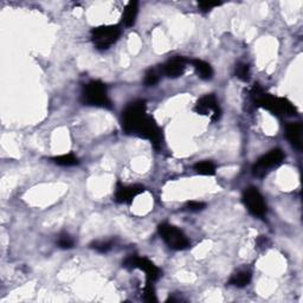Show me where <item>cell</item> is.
<instances>
[{
	"label": "cell",
	"mask_w": 303,
	"mask_h": 303,
	"mask_svg": "<svg viewBox=\"0 0 303 303\" xmlns=\"http://www.w3.org/2000/svg\"><path fill=\"white\" fill-rule=\"evenodd\" d=\"M122 128L127 134L137 135L149 140L155 148L161 146V130L157 123L146 112V102L143 100L130 103L122 112Z\"/></svg>",
	"instance_id": "cell-1"
},
{
	"label": "cell",
	"mask_w": 303,
	"mask_h": 303,
	"mask_svg": "<svg viewBox=\"0 0 303 303\" xmlns=\"http://www.w3.org/2000/svg\"><path fill=\"white\" fill-rule=\"evenodd\" d=\"M252 97H254L255 102L258 104L259 107L264 108V109L269 110L273 112L274 115L277 116H293L296 115V108L294 107V104L287 99H282V97H275L273 95L266 94L262 90V88H259L258 85H255L251 92Z\"/></svg>",
	"instance_id": "cell-2"
},
{
	"label": "cell",
	"mask_w": 303,
	"mask_h": 303,
	"mask_svg": "<svg viewBox=\"0 0 303 303\" xmlns=\"http://www.w3.org/2000/svg\"><path fill=\"white\" fill-rule=\"evenodd\" d=\"M81 100L85 106L106 108V109L112 108L111 101L108 97L107 85L101 81H91L85 85Z\"/></svg>",
	"instance_id": "cell-3"
},
{
	"label": "cell",
	"mask_w": 303,
	"mask_h": 303,
	"mask_svg": "<svg viewBox=\"0 0 303 303\" xmlns=\"http://www.w3.org/2000/svg\"><path fill=\"white\" fill-rule=\"evenodd\" d=\"M121 36V28L119 25L99 26L91 30V41L99 50L109 49Z\"/></svg>",
	"instance_id": "cell-4"
},
{
	"label": "cell",
	"mask_w": 303,
	"mask_h": 303,
	"mask_svg": "<svg viewBox=\"0 0 303 303\" xmlns=\"http://www.w3.org/2000/svg\"><path fill=\"white\" fill-rule=\"evenodd\" d=\"M159 235L173 250H185L190 247V240L184 232L172 224L162 223L158 228Z\"/></svg>",
	"instance_id": "cell-5"
},
{
	"label": "cell",
	"mask_w": 303,
	"mask_h": 303,
	"mask_svg": "<svg viewBox=\"0 0 303 303\" xmlns=\"http://www.w3.org/2000/svg\"><path fill=\"white\" fill-rule=\"evenodd\" d=\"M283 159H285V154L281 149L276 148L270 150L269 153L262 155L256 161V164L252 167V174L257 178L266 177L270 172V169L276 168L282 164Z\"/></svg>",
	"instance_id": "cell-6"
},
{
	"label": "cell",
	"mask_w": 303,
	"mask_h": 303,
	"mask_svg": "<svg viewBox=\"0 0 303 303\" xmlns=\"http://www.w3.org/2000/svg\"><path fill=\"white\" fill-rule=\"evenodd\" d=\"M122 264L127 269H140L145 271L147 282L153 283L155 281H158L159 277L161 276L160 269L146 257H139L137 255H130L124 259V262Z\"/></svg>",
	"instance_id": "cell-7"
},
{
	"label": "cell",
	"mask_w": 303,
	"mask_h": 303,
	"mask_svg": "<svg viewBox=\"0 0 303 303\" xmlns=\"http://www.w3.org/2000/svg\"><path fill=\"white\" fill-rule=\"evenodd\" d=\"M243 203L248 211L255 217H263L267 213V204L262 194L256 187H248L243 193Z\"/></svg>",
	"instance_id": "cell-8"
},
{
	"label": "cell",
	"mask_w": 303,
	"mask_h": 303,
	"mask_svg": "<svg viewBox=\"0 0 303 303\" xmlns=\"http://www.w3.org/2000/svg\"><path fill=\"white\" fill-rule=\"evenodd\" d=\"M194 111L199 115H209L211 112V120L213 122L218 121L221 115L219 103L213 94H207L201 97L194 107Z\"/></svg>",
	"instance_id": "cell-9"
},
{
	"label": "cell",
	"mask_w": 303,
	"mask_h": 303,
	"mask_svg": "<svg viewBox=\"0 0 303 303\" xmlns=\"http://www.w3.org/2000/svg\"><path fill=\"white\" fill-rule=\"evenodd\" d=\"M143 191H145V187L141 185L123 186L121 184H118L115 192V200L120 204H131L134 198H137Z\"/></svg>",
	"instance_id": "cell-10"
},
{
	"label": "cell",
	"mask_w": 303,
	"mask_h": 303,
	"mask_svg": "<svg viewBox=\"0 0 303 303\" xmlns=\"http://www.w3.org/2000/svg\"><path fill=\"white\" fill-rule=\"evenodd\" d=\"M186 64H187V61L184 57L177 56L167 62L164 67H162V70H164V73L167 77H169V79H177V77H180L185 72Z\"/></svg>",
	"instance_id": "cell-11"
},
{
	"label": "cell",
	"mask_w": 303,
	"mask_h": 303,
	"mask_svg": "<svg viewBox=\"0 0 303 303\" xmlns=\"http://www.w3.org/2000/svg\"><path fill=\"white\" fill-rule=\"evenodd\" d=\"M301 134H302V124L300 122H291L286 127V135L289 140L291 146L295 148L301 149Z\"/></svg>",
	"instance_id": "cell-12"
},
{
	"label": "cell",
	"mask_w": 303,
	"mask_h": 303,
	"mask_svg": "<svg viewBox=\"0 0 303 303\" xmlns=\"http://www.w3.org/2000/svg\"><path fill=\"white\" fill-rule=\"evenodd\" d=\"M251 271L250 270H238L236 274H234L229 279V285L237 287V288H243L247 287L251 281Z\"/></svg>",
	"instance_id": "cell-13"
},
{
	"label": "cell",
	"mask_w": 303,
	"mask_h": 303,
	"mask_svg": "<svg viewBox=\"0 0 303 303\" xmlns=\"http://www.w3.org/2000/svg\"><path fill=\"white\" fill-rule=\"evenodd\" d=\"M139 13V4L138 2H130L128 3V5L126 6L123 12V23L124 25L130 28L135 24L137 22V17Z\"/></svg>",
	"instance_id": "cell-14"
},
{
	"label": "cell",
	"mask_w": 303,
	"mask_h": 303,
	"mask_svg": "<svg viewBox=\"0 0 303 303\" xmlns=\"http://www.w3.org/2000/svg\"><path fill=\"white\" fill-rule=\"evenodd\" d=\"M193 68L196 69L198 76L201 80H211L213 77V69L207 62L201 60H193L191 61Z\"/></svg>",
	"instance_id": "cell-15"
},
{
	"label": "cell",
	"mask_w": 303,
	"mask_h": 303,
	"mask_svg": "<svg viewBox=\"0 0 303 303\" xmlns=\"http://www.w3.org/2000/svg\"><path fill=\"white\" fill-rule=\"evenodd\" d=\"M194 171L201 176H215L216 165L212 161H200L194 165Z\"/></svg>",
	"instance_id": "cell-16"
},
{
	"label": "cell",
	"mask_w": 303,
	"mask_h": 303,
	"mask_svg": "<svg viewBox=\"0 0 303 303\" xmlns=\"http://www.w3.org/2000/svg\"><path fill=\"white\" fill-rule=\"evenodd\" d=\"M51 160L55 162L58 166H64V167H71L79 165V159H77L73 154H64V155H58V157L52 158Z\"/></svg>",
	"instance_id": "cell-17"
},
{
	"label": "cell",
	"mask_w": 303,
	"mask_h": 303,
	"mask_svg": "<svg viewBox=\"0 0 303 303\" xmlns=\"http://www.w3.org/2000/svg\"><path fill=\"white\" fill-rule=\"evenodd\" d=\"M236 76L247 82L250 79V67L245 63H238L236 65Z\"/></svg>",
	"instance_id": "cell-18"
},
{
	"label": "cell",
	"mask_w": 303,
	"mask_h": 303,
	"mask_svg": "<svg viewBox=\"0 0 303 303\" xmlns=\"http://www.w3.org/2000/svg\"><path fill=\"white\" fill-rule=\"evenodd\" d=\"M57 244L61 249H71L73 248V245H75V242H73L72 237L70 235L62 234L60 235V237H58Z\"/></svg>",
	"instance_id": "cell-19"
},
{
	"label": "cell",
	"mask_w": 303,
	"mask_h": 303,
	"mask_svg": "<svg viewBox=\"0 0 303 303\" xmlns=\"http://www.w3.org/2000/svg\"><path fill=\"white\" fill-rule=\"evenodd\" d=\"M90 248H92L96 251L101 252V254H106V252L111 250L112 243L111 242H102V240H96V242H92L90 244Z\"/></svg>",
	"instance_id": "cell-20"
},
{
	"label": "cell",
	"mask_w": 303,
	"mask_h": 303,
	"mask_svg": "<svg viewBox=\"0 0 303 303\" xmlns=\"http://www.w3.org/2000/svg\"><path fill=\"white\" fill-rule=\"evenodd\" d=\"M143 298H145L146 302H157V295H155V289L153 285L150 282H147L145 287V290H143Z\"/></svg>",
	"instance_id": "cell-21"
},
{
	"label": "cell",
	"mask_w": 303,
	"mask_h": 303,
	"mask_svg": "<svg viewBox=\"0 0 303 303\" xmlns=\"http://www.w3.org/2000/svg\"><path fill=\"white\" fill-rule=\"evenodd\" d=\"M159 82V75L155 71L154 69H149L148 71L146 72L145 80H143V83H145L147 87H152V85H155Z\"/></svg>",
	"instance_id": "cell-22"
},
{
	"label": "cell",
	"mask_w": 303,
	"mask_h": 303,
	"mask_svg": "<svg viewBox=\"0 0 303 303\" xmlns=\"http://www.w3.org/2000/svg\"><path fill=\"white\" fill-rule=\"evenodd\" d=\"M205 207H206V204L200 203V201H188V203L186 204V209L192 212L201 211V210H204Z\"/></svg>",
	"instance_id": "cell-23"
},
{
	"label": "cell",
	"mask_w": 303,
	"mask_h": 303,
	"mask_svg": "<svg viewBox=\"0 0 303 303\" xmlns=\"http://www.w3.org/2000/svg\"><path fill=\"white\" fill-rule=\"evenodd\" d=\"M217 6H220V3H216V2H201V3H199L200 10L204 11V12H207V11L212 10L213 7H217Z\"/></svg>",
	"instance_id": "cell-24"
}]
</instances>
